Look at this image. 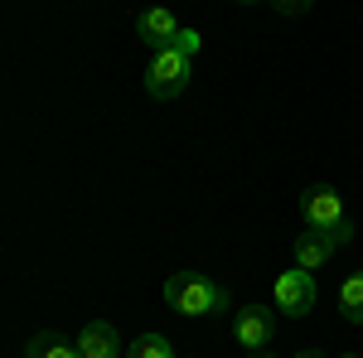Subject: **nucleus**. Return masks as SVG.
Instances as JSON below:
<instances>
[{
	"instance_id": "f257e3e1",
	"label": "nucleus",
	"mask_w": 363,
	"mask_h": 358,
	"mask_svg": "<svg viewBox=\"0 0 363 358\" xmlns=\"http://www.w3.org/2000/svg\"><path fill=\"white\" fill-rule=\"evenodd\" d=\"M165 305L184 320H218L233 310V291L203 272H174L165 281Z\"/></svg>"
},
{
	"instance_id": "f03ea898",
	"label": "nucleus",
	"mask_w": 363,
	"mask_h": 358,
	"mask_svg": "<svg viewBox=\"0 0 363 358\" xmlns=\"http://www.w3.org/2000/svg\"><path fill=\"white\" fill-rule=\"evenodd\" d=\"M189 73H194V58L174 54V49H160V54L145 63V92L155 102H174L189 87Z\"/></svg>"
},
{
	"instance_id": "7ed1b4c3",
	"label": "nucleus",
	"mask_w": 363,
	"mask_h": 358,
	"mask_svg": "<svg viewBox=\"0 0 363 358\" xmlns=\"http://www.w3.org/2000/svg\"><path fill=\"white\" fill-rule=\"evenodd\" d=\"M272 296H277V315H291V320H301L315 310V272L306 267H291V272L277 276V286H272Z\"/></svg>"
},
{
	"instance_id": "20e7f679",
	"label": "nucleus",
	"mask_w": 363,
	"mask_h": 358,
	"mask_svg": "<svg viewBox=\"0 0 363 358\" xmlns=\"http://www.w3.org/2000/svg\"><path fill=\"white\" fill-rule=\"evenodd\" d=\"M233 334H238V344L257 354V349H267L272 344V334H277V305H238V315H233Z\"/></svg>"
},
{
	"instance_id": "39448f33",
	"label": "nucleus",
	"mask_w": 363,
	"mask_h": 358,
	"mask_svg": "<svg viewBox=\"0 0 363 358\" xmlns=\"http://www.w3.org/2000/svg\"><path fill=\"white\" fill-rule=\"evenodd\" d=\"M301 218H306V228H320V233H335V228H344V198H339V189H330V184H315V189L306 194V203H301Z\"/></svg>"
},
{
	"instance_id": "423d86ee",
	"label": "nucleus",
	"mask_w": 363,
	"mask_h": 358,
	"mask_svg": "<svg viewBox=\"0 0 363 358\" xmlns=\"http://www.w3.org/2000/svg\"><path fill=\"white\" fill-rule=\"evenodd\" d=\"M344 247L335 233H320V228H301V237H296V267H306V272H320L335 252Z\"/></svg>"
},
{
	"instance_id": "0eeeda50",
	"label": "nucleus",
	"mask_w": 363,
	"mask_h": 358,
	"mask_svg": "<svg viewBox=\"0 0 363 358\" xmlns=\"http://www.w3.org/2000/svg\"><path fill=\"white\" fill-rule=\"evenodd\" d=\"M179 29H184V25L169 15L165 5H150V10H140V15H136V34L150 44V49H155V54L174 44V34H179Z\"/></svg>"
},
{
	"instance_id": "6e6552de",
	"label": "nucleus",
	"mask_w": 363,
	"mask_h": 358,
	"mask_svg": "<svg viewBox=\"0 0 363 358\" xmlns=\"http://www.w3.org/2000/svg\"><path fill=\"white\" fill-rule=\"evenodd\" d=\"M78 354H83V358H126V349H121L116 325L92 320V325H83V334H78Z\"/></svg>"
},
{
	"instance_id": "1a4fd4ad",
	"label": "nucleus",
	"mask_w": 363,
	"mask_h": 358,
	"mask_svg": "<svg viewBox=\"0 0 363 358\" xmlns=\"http://www.w3.org/2000/svg\"><path fill=\"white\" fill-rule=\"evenodd\" d=\"M25 358H83V354H78V339L68 344L63 334H54V330H39V334H29Z\"/></svg>"
},
{
	"instance_id": "9d476101",
	"label": "nucleus",
	"mask_w": 363,
	"mask_h": 358,
	"mask_svg": "<svg viewBox=\"0 0 363 358\" xmlns=\"http://www.w3.org/2000/svg\"><path fill=\"white\" fill-rule=\"evenodd\" d=\"M339 315L349 325H363V272L344 276V286H339Z\"/></svg>"
},
{
	"instance_id": "9b49d317",
	"label": "nucleus",
	"mask_w": 363,
	"mask_h": 358,
	"mask_svg": "<svg viewBox=\"0 0 363 358\" xmlns=\"http://www.w3.org/2000/svg\"><path fill=\"white\" fill-rule=\"evenodd\" d=\"M126 358H174V349H169L165 334H140L136 344L126 349Z\"/></svg>"
},
{
	"instance_id": "f8f14e48",
	"label": "nucleus",
	"mask_w": 363,
	"mask_h": 358,
	"mask_svg": "<svg viewBox=\"0 0 363 358\" xmlns=\"http://www.w3.org/2000/svg\"><path fill=\"white\" fill-rule=\"evenodd\" d=\"M169 49H174V54H184V58H194L199 49H203V39H199L194 29H179V34H174V44H169Z\"/></svg>"
},
{
	"instance_id": "ddd939ff",
	"label": "nucleus",
	"mask_w": 363,
	"mask_h": 358,
	"mask_svg": "<svg viewBox=\"0 0 363 358\" xmlns=\"http://www.w3.org/2000/svg\"><path fill=\"white\" fill-rule=\"evenodd\" d=\"M272 5H277L281 15H306L310 10V0H272Z\"/></svg>"
},
{
	"instance_id": "4468645a",
	"label": "nucleus",
	"mask_w": 363,
	"mask_h": 358,
	"mask_svg": "<svg viewBox=\"0 0 363 358\" xmlns=\"http://www.w3.org/2000/svg\"><path fill=\"white\" fill-rule=\"evenodd\" d=\"M296 358H330V354H320V349H301Z\"/></svg>"
},
{
	"instance_id": "2eb2a0df",
	"label": "nucleus",
	"mask_w": 363,
	"mask_h": 358,
	"mask_svg": "<svg viewBox=\"0 0 363 358\" xmlns=\"http://www.w3.org/2000/svg\"><path fill=\"white\" fill-rule=\"evenodd\" d=\"M247 358H277V354H267V349H257V354H247Z\"/></svg>"
},
{
	"instance_id": "dca6fc26",
	"label": "nucleus",
	"mask_w": 363,
	"mask_h": 358,
	"mask_svg": "<svg viewBox=\"0 0 363 358\" xmlns=\"http://www.w3.org/2000/svg\"><path fill=\"white\" fill-rule=\"evenodd\" d=\"M238 5H257V0H238Z\"/></svg>"
},
{
	"instance_id": "f3484780",
	"label": "nucleus",
	"mask_w": 363,
	"mask_h": 358,
	"mask_svg": "<svg viewBox=\"0 0 363 358\" xmlns=\"http://www.w3.org/2000/svg\"><path fill=\"white\" fill-rule=\"evenodd\" d=\"M339 358H359V354H339Z\"/></svg>"
}]
</instances>
